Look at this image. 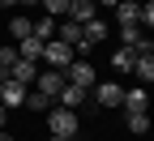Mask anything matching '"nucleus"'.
I'll return each mask as SVG.
<instances>
[{
	"instance_id": "f257e3e1",
	"label": "nucleus",
	"mask_w": 154,
	"mask_h": 141,
	"mask_svg": "<svg viewBox=\"0 0 154 141\" xmlns=\"http://www.w3.org/2000/svg\"><path fill=\"white\" fill-rule=\"evenodd\" d=\"M47 128H51V137H77V111L56 107V111L47 115Z\"/></svg>"
},
{
	"instance_id": "f03ea898",
	"label": "nucleus",
	"mask_w": 154,
	"mask_h": 141,
	"mask_svg": "<svg viewBox=\"0 0 154 141\" xmlns=\"http://www.w3.org/2000/svg\"><path fill=\"white\" fill-rule=\"evenodd\" d=\"M64 81H69V86H82V90H90L94 81H99V73H94V64H86V60H73V64L64 69Z\"/></svg>"
},
{
	"instance_id": "7ed1b4c3",
	"label": "nucleus",
	"mask_w": 154,
	"mask_h": 141,
	"mask_svg": "<svg viewBox=\"0 0 154 141\" xmlns=\"http://www.w3.org/2000/svg\"><path fill=\"white\" fill-rule=\"evenodd\" d=\"M43 60H47L51 69H69L73 64V47L60 43V38H51V43H43Z\"/></svg>"
},
{
	"instance_id": "20e7f679",
	"label": "nucleus",
	"mask_w": 154,
	"mask_h": 141,
	"mask_svg": "<svg viewBox=\"0 0 154 141\" xmlns=\"http://www.w3.org/2000/svg\"><path fill=\"white\" fill-rule=\"evenodd\" d=\"M34 90H38V94H47V98H56V94L64 90V69H51V73H38V77H34Z\"/></svg>"
},
{
	"instance_id": "39448f33",
	"label": "nucleus",
	"mask_w": 154,
	"mask_h": 141,
	"mask_svg": "<svg viewBox=\"0 0 154 141\" xmlns=\"http://www.w3.org/2000/svg\"><path fill=\"white\" fill-rule=\"evenodd\" d=\"M90 90H94V103H99V107H120V98H124V90L116 81H94Z\"/></svg>"
},
{
	"instance_id": "423d86ee",
	"label": "nucleus",
	"mask_w": 154,
	"mask_h": 141,
	"mask_svg": "<svg viewBox=\"0 0 154 141\" xmlns=\"http://www.w3.org/2000/svg\"><path fill=\"white\" fill-rule=\"evenodd\" d=\"M94 0H69V9H64V17L69 22H77V26H86V22H94Z\"/></svg>"
},
{
	"instance_id": "0eeeda50",
	"label": "nucleus",
	"mask_w": 154,
	"mask_h": 141,
	"mask_svg": "<svg viewBox=\"0 0 154 141\" xmlns=\"http://www.w3.org/2000/svg\"><path fill=\"white\" fill-rule=\"evenodd\" d=\"M22 98H26V86H17L13 77L0 81V107H22Z\"/></svg>"
},
{
	"instance_id": "6e6552de",
	"label": "nucleus",
	"mask_w": 154,
	"mask_h": 141,
	"mask_svg": "<svg viewBox=\"0 0 154 141\" xmlns=\"http://www.w3.org/2000/svg\"><path fill=\"white\" fill-rule=\"evenodd\" d=\"M9 77L17 86H34V77H38V64H30V60H17V64L9 69Z\"/></svg>"
},
{
	"instance_id": "1a4fd4ad",
	"label": "nucleus",
	"mask_w": 154,
	"mask_h": 141,
	"mask_svg": "<svg viewBox=\"0 0 154 141\" xmlns=\"http://www.w3.org/2000/svg\"><path fill=\"white\" fill-rule=\"evenodd\" d=\"M99 38H107V26L99 22V17H94V22H86V26H82V43H86V51L99 43Z\"/></svg>"
},
{
	"instance_id": "9d476101",
	"label": "nucleus",
	"mask_w": 154,
	"mask_h": 141,
	"mask_svg": "<svg viewBox=\"0 0 154 141\" xmlns=\"http://www.w3.org/2000/svg\"><path fill=\"white\" fill-rule=\"evenodd\" d=\"M17 56L30 60V64H38V60H43V43H38V38H22V43H17Z\"/></svg>"
},
{
	"instance_id": "9b49d317",
	"label": "nucleus",
	"mask_w": 154,
	"mask_h": 141,
	"mask_svg": "<svg viewBox=\"0 0 154 141\" xmlns=\"http://www.w3.org/2000/svg\"><path fill=\"white\" fill-rule=\"evenodd\" d=\"M133 73H137L141 86H150L154 81V56H137V60H133Z\"/></svg>"
},
{
	"instance_id": "f8f14e48",
	"label": "nucleus",
	"mask_w": 154,
	"mask_h": 141,
	"mask_svg": "<svg viewBox=\"0 0 154 141\" xmlns=\"http://www.w3.org/2000/svg\"><path fill=\"white\" fill-rule=\"evenodd\" d=\"M56 98H60V103L73 111V107H82V103H86V90H82V86H69V81H64V90L56 94Z\"/></svg>"
},
{
	"instance_id": "ddd939ff",
	"label": "nucleus",
	"mask_w": 154,
	"mask_h": 141,
	"mask_svg": "<svg viewBox=\"0 0 154 141\" xmlns=\"http://www.w3.org/2000/svg\"><path fill=\"white\" fill-rule=\"evenodd\" d=\"M120 103H124L128 111H146V107H150V98H146V90H124Z\"/></svg>"
},
{
	"instance_id": "4468645a",
	"label": "nucleus",
	"mask_w": 154,
	"mask_h": 141,
	"mask_svg": "<svg viewBox=\"0 0 154 141\" xmlns=\"http://www.w3.org/2000/svg\"><path fill=\"white\" fill-rule=\"evenodd\" d=\"M128 133H133V137H146V133H150V115H146V111H128Z\"/></svg>"
},
{
	"instance_id": "2eb2a0df",
	"label": "nucleus",
	"mask_w": 154,
	"mask_h": 141,
	"mask_svg": "<svg viewBox=\"0 0 154 141\" xmlns=\"http://www.w3.org/2000/svg\"><path fill=\"white\" fill-rule=\"evenodd\" d=\"M116 17H120V26H137V5L133 0H120L116 5Z\"/></svg>"
},
{
	"instance_id": "dca6fc26",
	"label": "nucleus",
	"mask_w": 154,
	"mask_h": 141,
	"mask_svg": "<svg viewBox=\"0 0 154 141\" xmlns=\"http://www.w3.org/2000/svg\"><path fill=\"white\" fill-rule=\"evenodd\" d=\"M22 107H30V111H43V107H51V98H47V94H38V90H26Z\"/></svg>"
},
{
	"instance_id": "f3484780",
	"label": "nucleus",
	"mask_w": 154,
	"mask_h": 141,
	"mask_svg": "<svg viewBox=\"0 0 154 141\" xmlns=\"http://www.w3.org/2000/svg\"><path fill=\"white\" fill-rule=\"evenodd\" d=\"M17 60H22V56H17V47H13V43H9V47H5V43H0V69H5V73H9V69L17 64Z\"/></svg>"
},
{
	"instance_id": "a211bd4d",
	"label": "nucleus",
	"mask_w": 154,
	"mask_h": 141,
	"mask_svg": "<svg viewBox=\"0 0 154 141\" xmlns=\"http://www.w3.org/2000/svg\"><path fill=\"white\" fill-rule=\"evenodd\" d=\"M9 34L17 38V43H22V38H30V22H26V17H13V22H9Z\"/></svg>"
},
{
	"instance_id": "6ab92c4d",
	"label": "nucleus",
	"mask_w": 154,
	"mask_h": 141,
	"mask_svg": "<svg viewBox=\"0 0 154 141\" xmlns=\"http://www.w3.org/2000/svg\"><path fill=\"white\" fill-rule=\"evenodd\" d=\"M133 60H137V56H133L128 47H120V51H116V60H111V64L120 69V73H133Z\"/></svg>"
},
{
	"instance_id": "aec40b11",
	"label": "nucleus",
	"mask_w": 154,
	"mask_h": 141,
	"mask_svg": "<svg viewBox=\"0 0 154 141\" xmlns=\"http://www.w3.org/2000/svg\"><path fill=\"white\" fill-rule=\"evenodd\" d=\"M69 9V0H43V13L47 17H56V13H64Z\"/></svg>"
},
{
	"instance_id": "412c9836",
	"label": "nucleus",
	"mask_w": 154,
	"mask_h": 141,
	"mask_svg": "<svg viewBox=\"0 0 154 141\" xmlns=\"http://www.w3.org/2000/svg\"><path fill=\"white\" fill-rule=\"evenodd\" d=\"M94 5H120V0H94Z\"/></svg>"
},
{
	"instance_id": "4be33fe9",
	"label": "nucleus",
	"mask_w": 154,
	"mask_h": 141,
	"mask_svg": "<svg viewBox=\"0 0 154 141\" xmlns=\"http://www.w3.org/2000/svg\"><path fill=\"white\" fill-rule=\"evenodd\" d=\"M5 115H9V111H5V107H0V128H5Z\"/></svg>"
},
{
	"instance_id": "5701e85b",
	"label": "nucleus",
	"mask_w": 154,
	"mask_h": 141,
	"mask_svg": "<svg viewBox=\"0 0 154 141\" xmlns=\"http://www.w3.org/2000/svg\"><path fill=\"white\" fill-rule=\"evenodd\" d=\"M17 5H38V0H17Z\"/></svg>"
},
{
	"instance_id": "b1692460",
	"label": "nucleus",
	"mask_w": 154,
	"mask_h": 141,
	"mask_svg": "<svg viewBox=\"0 0 154 141\" xmlns=\"http://www.w3.org/2000/svg\"><path fill=\"white\" fill-rule=\"evenodd\" d=\"M0 141H13V137H9V133H0Z\"/></svg>"
},
{
	"instance_id": "393cba45",
	"label": "nucleus",
	"mask_w": 154,
	"mask_h": 141,
	"mask_svg": "<svg viewBox=\"0 0 154 141\" xmlns=\"http://www.w3.org/2000/svg\"><path fill=\"white\" fill-rule=\"evenodd\" d=\"M51 141H73V137H51Z\"/></svg>"
},
{
	"instance_id": "a878e982",
	"label": "nucleus",
	"mask_w": 154,
	"mask_h": 141,
	"mask_svg": "<svg viewBox=\"0 0 154 141\" xmlns=\"http://www.w3.org/2000/svg\"><path fill=\"white\" fill-rule=\"evenodd\" d=\"M133 5H150V0H133Z\"/></svg>"
},
{
	"instance_id": "bb28decb",
	"label": "nucleus",
	"mask_w": 154,
	"mask_h": 141,
	"mask_svg": "<svg viewBox=\"0 0 154 141\" xmlns=\"http://www.w3.org/2000/svg\"><path fill=\"white\" fill-rule=\"evenodd\" d=\"M0 5H17V0H0Z\"/></svg>"
},
{
	"instance_id": "cd10ccee",
	"label": "nucleus",
	"mask_w": 154,
	"mask_h": 141,
	"mask_svg": "<svg viewBox=\"0 0 154 141\" xmlns=\"http://www.w3.org/2000/svg\"><path fill=\"white\" fill-rule=\"evenodd\" d=\"M5 77H9V73H5V69H0V81H5Z\"/></svg>"
}]
</instances>
